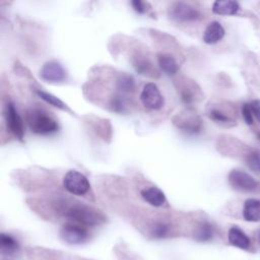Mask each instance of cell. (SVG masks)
Here are the masks:
<instances>
[{"label": "cell", "instance_id": "7", "mask_svg": "<svg viewBox=\"0 0 260 260\" xmlns=\"http://www.w3.org/2000/svg\"><path fill=\"white\" fill-rule=\"evenodd\" d=\"M140 102L144 108L151 111L159 110L164 107L165 100L156 84L152 82L146 83L140 93Z\"/></svg>", "mask_w": 260, "mask_h": 260}, {"label": "cell", "instance_id": "30", "mask_svg": "<svg viewBox=\"0 0 260 260\" xmlns=\"http://www.w3.org/2000/svg\"><path fill=\"white\" fill-rule=\"evenodd\" d=\"M259 239H260V235H259Z\"/></svg>", "mask_w": 260, "mask_h": 260}, {"label": "cell", "instance_id": "4", "mask_svg": "<svg viewBox=\"0 0 260 260\" xmlns=\"http://www.w3.org/2000/svg\"><path fill=\"white\" fill-rule=\"evenodd\" d=\"M63 186L69 193L77 196L86 194L90 189V184L87 178L74 170L66 173L63 179Z\"/></svg>", "mask_w": 260, "mask_h": 260}, {"label": "cell", "instance_id": "20", "mask_svg": "<svg viewBox=\"0 0 260 260\" xmlns=\"http://www.w3.org/2000/svg\"><path fill=\"white\" fill-rule=\"evenodd\" d=\"M36 93L39 98H41V100H43L44 102H46L47 104L53 106V107H56L60 110H68L66 104H64L59 98L55 96L54 94L50 93V92H47V91H44L42 89H37L36 90Z\"/></svg>", "mask_w": 260, "mask_h": 260}, {"label": "cell", "instance_id": "26", "mask_svg": "<svg viewBox=\"0 0 260 260\" xmlns=\"http://www.w3.org/2000/svg\"><path fill=\"white\" fill-rule=\"evenodd\" d=\"M168 232H169V226L166 223L159 222L155 224V226L153 228L152 235L155 238H164L168 234Z\"/></svg>", "mask_w": 260, "mask_h": 260}, {"label": "cell", "instance_id": "23", "mask_svg": "<svg viewBox=\"0 0 260 260\" xmlns=\"http://www.w3.org/2000/svg\"><path fill=\"white\" fill-rule=\"evenodd\" d=\"M110 107L113 111L117 112V113H122L125 111L127 104H126V99L120 93V94H116L114 96L111 98L110 101Z\"/></svg>", "mask_w": 260, "mask_h": 260}, {"label": "cell", "instance_id": "11", "mask_svg": "<svg viewBox=\"0 0 260 260\" xmlns=\"http://www.w3.org/2000/svg\"><path fill=\"white\" fill-rule=\"evenodd\" d=\"M131 62L135 70L141 75H145L149 77H157L159 74L157 69L154 67L153 63L146 56L142 54L138 53L133 55Z\"/></svg>", "mask_w": 260, "mask_h": 260}, {"label": "cell", "instance_id": "19", "mask_svg": "<svg viewBox=\"0 0 260 260\" xmlns=\"http://www.w3.org/2000/svg\"><path fill=\"white\" fill-rule=\"evenodd\" d=\"M17 241L13 237L3 233L0 235V249L3 254H13L17 250Z\"/></svg>", "mask_w": 260, "mask_h": 260}, {"label": "cell", "instance_id": "17", "mask_svg": "<svg viewBox=\"0 0 260 260\" xmlns=\"http://www.w3.org/2000/svg\"><path fill=\"white\" fill-rule=\"evenodd\" d=\"M228 238L230 243L235 247L241 249H248L250 246V239L248 238V236L237 226H233L230 229Z\"/></svg>", "mask_w": 260, "mask_h": 260}, {"label": "cell", "instance_id": "18", "mask_svg": "<svg viewBox=\"0 0 260 260\" xmlns=\"http://www.w3.org/2000/svg\"><path fill=\"white\" fill-rule=\"evenodd\" d=\"M116 87L121 94L132 93L135 90V80L129 74H122L116 81Z\"/></svg>", "mask_w": 260, "mask_h": 260}, {"label": "cell", "instance_id": "14", "mask_svg": "<svg viewBox=\"0 0 260 260\" xmlns=\"http://www.w3.org/2000/svg\"><path fill=\"white\" fill-rule=\"evenodd\" d=\"M157 63L158 67L162 72H165L167 75H175L178 72L179 64L176 61L175 57L171 54L161 53L157 55Z\"/></svg>", "mask_w": 260, "mask_h": 260}, {"label": "cell", "instance_id": "21", "mask_svg": "<svg viewBox=\"0 0 260 260\" xmlns=\"http://www.w3.org/2000/svg\"><path fill=\"white\" fill-rule=\"evenodd\" d=\"M213 228L208 222H202L195 232V239L200 242H206L212 239Z\"/></svg>", "mask_w": 260, "mask_h": 260}, {"label": "cell", "instance_id": "13", "mask_svg": "<svg viewBox=\"0 0 260 260\" xmlns=\"http://www.w3.org/2000/svg\"><path fill=\"white\" fill-rule=\"evenodd\" d=\"M224 36V28L218 21L210 22L204 32H203V42L208 45H213L219 42Z\"/></svg>", "mask_w": 260, "mask_h": 260}, {"label": "cell", "instance_id": "25", "mask_svg": "<svg viewBox=\"0 0 260 260\" xmlns=\"http://www.w3.org/2000/svg\"><path fill=\"white\" fill-rule=\"evenodd\" d=\"M247 164L252 170H260V153L254 152L248 155Z\"/></svg>", "mask_w": 260, "mask_h": 260}, {"label": "cell", "instance_id": "6", "mask_svg": "<svg viewBox=\"0 0 260 260\" xmlns=\"http://www.w3.org/2000/svg\"><path fill=\"white\" fill-rule=\"evenodd\" d=\"M229 183L237 191L253 192L259 188V183L248 173L242 170H233L228 177Z\"/></svg>", "mask_w": 260, "mask_h": 260}, {"label": "cell", "instance_id": "1", "mask_svg": "<svg viewBox=\"0 0 260 260\" xmlns=\"http://www.w3.org/2000/svg\"><path fill=\"white\" fill-rule=\"evenodd\" d=\"M25 120L31 132L49 135L58 131V122L44 109L31 107L25 112Z\"/></svg>", "mask_w": 260, "mask_h": 260}, {"label": "cell", "instance_id": "9", "mask_svg": "<svg viewBox=\"0 0 260 260\" xmlns=\"http://www.w3.org/2000/svg\"><path fill=\"white\" fill-rule=\"evenodd\" d=\"M40 76L43 80L51 83L61 82L66 77V72L63 66L56 61L46 62L40 71Z\"/></svg>", "mask_w": 260, "mask_h": 260}, {"label": "cell", "instance_id": "27", "mask_svg": "<svg viewBox=\"0 0 260 260\" xmlns=\"http://www.w3.org/2000/svg\"><path fill=\"white\" fill-rule=\"evenodd\" d=\"M242 114H243V118L245 120V122L248 125H252L253 124V114L250 108V104H245L242 107Z\"/></svg>", "mask_w": 260, "mask_h": 260}, {"label": "cell", "instance_id": "8", "mask_svg": "<svg viewBox=\"0 0 260 260\" xmlns=\"http://www.w3.org/2000/svg\"><path fill=\"white\" fill-rule=\"evenodd\" d=\"M61 239L71 245L83 243L87 238V233L84 228L77 223L64 224L60 230Z\"/></svg>", "mask_w": 260, "mask_h": 260}, {"label": "cell", "instance_id": "24", "mask_svg": "<svg viewBox=\"0 0 260 260\" xmlns=\"http://www.w3.org/2000/svg\"><path fill=\"white\" fill-rule=\"evenodd\" d=\"M208 116H209V118H210L212 121H214V122H216V123H221V124H223V123H230V122H232V120H231V118H230L229 116H226L224 113H222L221 111H219V110H217V109H212V110H210L209 113H208Z\"/></svg>", "mask_w": 260, "mask_h": 260}, {"label": "cell", "instance_id": "5", "mask_svg": "<svg viewBox=\"0 0 260 260\" xmlns=\"http://www.w3.org/2000/svg\"><path fill=\"white\" fill-rule=\"evenodd\" d=\"M4 118L7 129L19 140L23 139L24 136V125L23 121L11 101H7L4 107Z\"/></svg>", "mask_w": 260, "mask_h": 260}, {"label": "cell", "instance_id": "3", "mask_svg": "<svg viewBox=\"0 0 260 260\" xmlns=\"http://www.w3.org/2000/svg\"><path fill=\"white\" fill-rule=\"evenodd\" d=\"M168 15L171 19L178 22H190L198 20L201 17L200 12L191 4L186 2H174L168 9Z\"/></svg>", "mask_w": 260, "mask_h": 260}, {"label": "cell", "instance_id": "28", "mask_svg": "<svg viewBox=\"0 0 260 260\" xmlns=\"http://www.w3.org/2000/svg\"><path fill=\"white\" fill-rule=\"evenodd\" d=\"M131 5L133 7V9L140 13V14H143L146 12V7H145V2L143 1H140V0H133L131 1Z\"/></svg>", "mask_w": 260, "mask_h": 260}, {"label": "cell", "instance_id": "29", "mask_svg": "<svg viewBox=\"0 0 260 260\" xmlns=\"http://www.w3.org/2000/svg\"><path fill=\"white\" fill-rule=\"evenodd\" d=\"M250 108L253 116L260 122V100H256L250 103Z\"/></svg>", "mask_w": 260, "mask_h": 260}, {"label": "cell", "instance_id": "15", "mask_svg": "<svg viewBox=\"0 0 260 260\" xmlns=\"http://www.w3.org/2000/svg\"><path fill=\"white\" fill-rule=\"evenodd\" d=\"M239 9V3L233 0H218L212 4V12L219 15H234Z\"/></svg>", "mask_w": 260, "mask_h": 260}, {"label": "cell", "instance_id": "2", "mask_svg": "<svg viewBox=\"0 0 260 260\" xmlns=\"http://www.w3.org/2000/svg\"><path fill=\"white\" fill-rule=\"evenodd\" d=\"M65 216L77 224L89 226L101 224L106 220L105 215L100 210L81 203L70 205L65 211Z\"/></svg>", "mask_w": 260, "mask_h": 260}, {"label": "cell", "instance_id": "12", "mask_svg": "<svg viewBox=\"0 0 260 260\" xmlns=\"http://www.w3.org/2000/svg\"><path fill=\"white\" fill-rule=\"evenodd\" d=\"M141 196L148 204H150L154 207L162 206L167 201L165 193L159 188H157L155 186H150V187L144 188L141 191Z\"/></svg>", "mask_w": 260, "mask_h": 260}, {"label": "cell", "instance_id": "16", "mask_svg": "<svg viewBox=\"0 0 260 260\" xmlns=\"http://www.w3.org/2000/svg\"><path fill=\"white\" fill-rule=\"evenodd\" d=\"M243 216L248 221L260 220V200L254 198L246 200L243 207Z\"/></svg>", "mask_w": 260, "mask_h": 260}, {"label": "cell", "instance_id": "10", "mask_svg": "<svg viewBox=\"0 0 260 260\" xmlns=\"http://www.w3.org/2000/svg\"><path fill=\"white\" fill-rule=\"evenodd\" d=\"M174 123L178 126V128L186 131L188 133H197L201 129V120L198 116L193 115L189 112L178 115L174 118Z\"/></svg>", "mask_w": 260, "mask_h": 260}, {"label": "cell", "instance_id": "22", "mask_svg": "<svg viewBox=\"0 0 260 260\" xmlns=\"http://www.w3.org/2000/svg\"><path fill=\"white\" fill-rule=\"evenodd\" d=\"M193 87H191L190 83L185 82L183 85L180 86V96H181V101L185 104V105H191L195 98H194V91L192 90Z\"/></svg>", "mask_w": 260, "mask_h": 260}]
</instances>
